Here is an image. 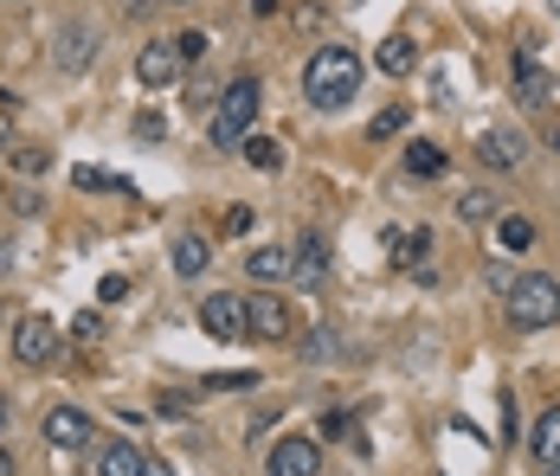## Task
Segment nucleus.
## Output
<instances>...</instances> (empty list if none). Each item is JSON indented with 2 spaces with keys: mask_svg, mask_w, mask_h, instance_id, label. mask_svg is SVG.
<instances>
[{
  "mask_svg": "<svg viewBox=\"0 0 560 476\" xmlns=\"http://www.w3.org/2000/svg\"><path fill=\"white\" fill-rule=\"evenodd\" d=\"M97 476H142V451L129 438H104L97 444Z\"/></svg>",
  "mask_w": 560,
  "mask_h": 476,
  "instance_id": "15",
  "label": "nucleus"
},
{
  "mask_svg": "<svg viewBox=\"0 0 560 476\" xmlns=\"http://www.w3.org/2000/svg\"><path fill=\"white\" fill-rule=\"evenodd\" d=\"M174 46H180V58H207V33H180Z\"/></svg>",
  "mask_w": 560,
  "mask_h": 476,
  "instance_id": "28",
  "label": "nucleus"
},
{
  "mask_svg": "<svg viewBox=\"0 0 560 476\" xmlns=\"http://www.w3.org/2000/svg\"><path fill=\"white\" fill-rule=\"evenodd\" d=\"M509 322L515 328H548V322H560V277H548V270L515 277L509 283Z\"/></svg>",
  "mask_w": 560,
  "mask_h": 476,
  "instance_id": "3",
  "label": "nucleus"
},
{
  "mask_svg": "<svg viewBox=\"0 0 560 476\" xmlns=\"http://www.w3.org/2000/svg\"><path fill=\"white\" fill-rule=\"evenodd\" d=\"M7 419H13V413H7V393H0V431H7Z\"/></svg>",
  "mask_w": 560,
  "mask_h": 476,
  "instance_id": "35",
  "label": "nucleus"
},
{
  "mask_svg": "<svg viewBox=\"0 0 560 476\" xmlns=\"http://www.w3.org/2000/svg\"><path fill=\"white\" fill-rule=\"evenodd\" d=\"M13 212H39V194L33 187H13Z\"/></svg>",
  "mask_w": 560,
  "mask_h": 476,
  "instance_id": "31",
  "label": "nucleus"
},
{
  "mask_svg": "<svg viewBox=\"0 0 560 476\" xmlns=\"http://www.w3.org/2000/svg\"><path fill=\"white\" fill-rule=\"evenodd\" d=\"M97 297H104V303H122V297H129V277H104V290H97Z\"/></svg>",
  "mask_w": 560,
  "mask_h": 476,
  "instance_id": "29",
  "label": "nucleus"
},
{
  "mask_svg": "<svg viewBox=\"0 0 560 476\" xmlns=\"http://www.w3.org/2000/svg\"><path fill=\"white\" fill-rule=\"evenodd\" d=\"M213 265V245L200 232H174V277H200Z\"/></svg>",
  "mask_w": 560,
  "mask_h": 476,
  "instance_id": "16",
  "label": "nucleus"
},
{
  "mask_svg": "<svg viewBox=\"0 0 560 476\" xmlns=\"http://www.w3.org/2000/svg\"><path fill=\"white\" fill-rule=\"evenodd\" d=\"M555 149H560V129H555Z\"/></svg>",
  "mask_w": 560,
  "mask_h": 476,
  "instance_id": "38",
  "label": "nucleus"
},
{
  "mask_svg": "<svg viewBox=\"0 0 560 476\" xmlns=\"http://www.w3.org/2000/svg\"><path fill=\"white\" fill-rule=\"evenodd\" d=\"M258 78H232L220 91V104L207 116V142L213 149H245V136H252V123H258Z\"/></svg>",
  "mask_w": 560,
  "mask_h": 476,
  "instance_id": "2",
  "label": "nucleus"
},
{
  "mask_svg": "<svg viewBox=\"0 0 560 476\" xmlns=\"http://www.w3.org/2000/svg\"><path fill=\"white\" fill-rule=\"evenodd\" d=\"M200 328H207L213 341H245V297L213 290V297L200 303Z\"/></svg>",
  "mask_w": 560,
  "mask_h": 476,
  "instance_id": "7",
  "label": "nucleus"
},
{
  "mask_svg": "<svg viewBox=\"0 0 560 476\" xmlns=\"http://www.w3.org/2000/svg\"><path fill=\"white\" fill-rule=\"evenodd\" d=\"M457 219H464V225H497V194H483V187H470V194L457 200Z\"/></svg>",
  "mask_w": 560,
  "mask_h": 476,
  "instance_id": "19",
  "label": "nucleus"
},
{
  "mask_svg": "<svg viewBox=\"0 0 560 476\" xmlns=\"http://www.w3.org/2000/svg\"><path fill=\"white\" fill-rule=\"evenodd\" d=\"M374 65H381L387 78H406V71L419 65V46H412L406 33H393V39H381V58H374Z\"/></svg>",
  "mask_w": 560,
  "mask_h": 476,
  "instance_id": "17",
  "label": "nucleus"
},
{
  "mask_svg": "<svg viewBox=\"0 0 560 476\" xmlns=\"http://www.w3.org/2000/svg\"><path fill=\"white\" fill-rule=\"evenodd\" d=\"M245 161H252V167H265V174H278V167H283V149L271 142V136H245Z\"/></svg>",
  "mask_w": 560,
  "mask_h": 476,
  "instance_id": "22",
  "label": "nucleus"
},
{
  "mask_svg": "<svg viewBox=\"0 0 560 476\" xmlns=\"http://www.w3.org/2000/svg\"><path fill=\"white\" fill-rule=\"evenodd\" d=\"M65 355V335H58L52 316H20L13 322V361L20 368H52Z\"/></svg>",
  "mask_w": 560,
  "mask_h": 476,
  "instance_id": "4",
  "label": "nucleus"
},
{
  "mask_svg": "<svg viewBox=\"0 0 560 476\" xmlns=\"http://www.w3.org/2000/svg\"><path fill=\"white\" fill-rule=\"evenodd\" d=\"M477 161L497 167V174H515V167L528 161V142H522L515 129H483V136H477Z\"/></svg>",
  "mask_w": 560,
  "mask_h": 476,
  "instance_id": "10",
  "label": "nucleus"
},
{
  "mask_svg": "<svg viewBox=\"0 0 560 476\" xmlns=\"http://www.w3.org/2000/svg\"><path fill=\"white\" fill-rule=\"evenodd\" d=\"M497 245H503V252H528V245H535V225H528V219H509V212H497Z\"/></svg>",
  "mask_w": 560,
  "mask_h": 476,
  "instance_id": "21",
  "label": "nucleus"
},
{
  "mask_svg": "<svg viewBox=\"0 0 560 476\" xmlns=\"http://www.w3.org/2000/svg\"><path fill=\"white\" fill-rule=\"evenodd\" d=\"M238 386H252V373H213L207 380V393H238Z\"/></svg>",
  "mask_w": 560,
  "mask_h": 476,
  "instance_id": "27",
  "label": "nucleus"
},
{
  "mask_svg": "<svg viewBox=\"0 0 560 476\" xmlns=\"http://www.w3.org/2000/svg\"><path fill=\"white\" fill-rule=\"evenodd\" d=\"M245 277L271 290V283H283V277H296V252H283V245H258V252L245 258Z\"/></svg>",
  "mask_w": 560,
  "mask_h": 476,
  "instance_id": "13",
  "label": "nucleus"
},
{
  "mask_svg": "<svg viewBox=\"0 0 560 476\" xmlns=\"http://www.w3.org/2000/svg\"><path fill=\"white\" fill-rule=\"evenodd\" d=\"M290 328L296 322H290V303H283L278 290H252L245 297V335L252 341H290Z\"/></svg>",
  "mask_w": 560,
  "mask_h": 476,
  "instance_id": "5",
  "label": "nucleus"
},
{
  "mask_svg": "<svg viewBox=\"0 0 560 476\" xmlns=\"http://www.w3.org/2000/svg\"><path fill=\"white\" fill-rule=\"evenodd\" d=\"M168 7H187V0H168Z\"/></svg>",
  "mask_w": 560,
  "mask_h": 476,
  "instance_id": "37",
  "label": "nucleus"
},
{
  "mask_svg": "<svg viewBox=\"0 0 560 476\" xmlns=\"http://www.w3.org/2000/svg\"><path fill=\"white\" fill-rule=\"evenodd\" d=\"M329 355H341V335H329V328H316V335L303 341V361H329Z\"/></svg>",
  "mask_w": 560,
  "mask_h": 476,
  "instance_id": "24",
  "label": "nucleus"
},
{
  "mask_svg": "<svg viewBox=\"0 0 560 476\" xmlns=\"http://www.w3.org/2000/svg\"><path fill=\"white\" fill-rule=\"evenodd\" d=\"M46 444H52V451H78V444H91V413H78V406H52V413H46Z\"/></svg>",
  "mask_w": 560,
  "mask_h": 476,
  "instance_id": "11",
  "label": "nucleus"
},
{
  "mask_svg": "<svg viewBox=\"0 0 560 476\" xmlns=\"http://www.w3.org/2000/svg\"><path fill=\"white\" fill-rule=\"evenodd\" d=\"M225 232H232V239H238V232H252V212L232 207V212H225Z\"/></svg>",
  "mask_w": 560,
  "mask_h": 476,
  "instance_id": "30",
  "label": "nucleus"
},
{
  "mask_svg": "<svg viewBox=\"0 0 560 476\" xmlns=\"http://www.w3.org/2000/svg\"><path fill=\"white\" fill-rule=\"evenodd\" d=\"M91 53H97V33H91L84 20H71V26H58V39H52V65L65 71V78H78V71L91 65Z\"/></svg>",
  "mask_w": 560,
  "mask_h": 476,
  "instance_id": "8",
  "label": "nucleus"
},
{
  "mask_svg": "<svg viewBox=\"0 0 560 476\" xmlns=\"http://www.w3.org/2000/svg\"><path fill=\"white\" fill-rule=\"evenodd\" d=\"M535 457L541 464H560V406L541 413V425H535Z\"/></svg>",
  "mask_w": 560,
  "mask_h": 476,
  "instance_id": "20",
  "label": "nucleus"
},
{
  "mask_svg": "<svg viewBox=\"0 0 560 476\" xmlns=\"http://www.w3.org/2000/svg\"><path fill=\"white\" fill-rule=\"evenodd\" d=\"M323 471V444L316 438H303V431H290L271 444V457H265V476H316Z\"/></svg>",
  "mask_w": 560,
  "mask_h": 476,
  "instance_id": "6",
  "label": "nucleus"
},
{
  "mask_svg": "<svg viewBox=\"0 0 560 476\" xmlns=\"http://www.w3.org/2000/svg\"><path fill=\"white\" fill-rule=\"evenodd\" d=\"M548 91H555V84H548V71L535 65V53H515V104L541 109V104H548Z\"/></svg>",
  "mask_w": 560,
  "mask_h": 476,
  "instance_id": "14",
  "label": "nucleus"
},
{
  "mask_svg": "<svg viewBox=\"0 0 560 476\" xmlns=\"http://www.w3.org/2000/svg\"><path fill=\"white\" fill-rule=\"evenodd\" d=\"M71 335H78V341H97V335H104V316H97V310H84V316L71 322Z\"/></svg>",
  "mask_w": 560,
  "mask_h": 476,
  "instance_id": "26",
  "label": "nucleus"
},
{
  "mask_svg": "<svg viewBox=\"0 0 560 476\" xmlns=\"http://www.w3.org/2000/svg\"><path fill=\"white\" fill-rule=\"evenodd\" d=\"M541 476H560V464H541Z\"/></svg>",
  "mask_w": 560,
  "mask_h": 476,
  "instance_id": "36",
  "label": "nucleus"
},
{
  "mask_svg": "<svg viewBox=\"0 0 560 476\" xmlns=\"http://www.w3.org/2000/svg\"><path fill=\"white\" fill-rule=\"evenodd\" d=\"M180 65H187V58H180V46H168V39H149V46L136 53V78H142L149 91H162V84H174V78H180Z\"/></svg>",
  "mask_w": 560,
  "mask_h": 476,
  "instance_id": "9",
  "label": "nucleus"
},
{
  "mask_svg": "<svg viewBox=\"0 0 560 476\" xmlns=\"http://www.w3.org/2000/svg\"><path fill=\"white\" fill-rule=\"evenodd\" d=\"M0 476H13V451L7 444H0Z\"/></svg>",
  "mask_w": 560,
  "mask_h": 476,
  "instance_id": "34",
  "label": "nucleus"
},
{
  "mask_svg": "<svg viewBox=\"0 0 560 476\" xmlns=\"http://www.w3.org/2000/svg\"><path fill=\"white\" fill-rule=\"evenodd\" d=\"M406 174L439 181V174H445V149H439V142H406Z\"/></svg>",
  "mask_w": 560,
  "mask_h": 476,
  "instance_id": "18",
  "label": "nucleus"
},
{
  "mask_svg": "<svg viewBox=\"0 0 560 476\" xmlns=\"http://www.w3.org/2000/svg\"><path fill=\"white\" fill-rule=\"evenodd\" d=\"M290 252H296V283H303V290H316V283L329 277V239H323V232H303Z\"/></svg>",
  "mask_w": 560,
  "mask_h": 476,
  "instance_id": "12",
  "label": "nucleus"
},
{
  "mask_svg": "<svg viewBox=\"0 0 560 476\" xmlns=\"http://www.w3.org/2000/svg\"><path fill=\"white\" fill-rule=\"evenodd\" d=\"M142 476H174V464H162V457H142Z\"/></svg>",
  "mask_w": 560,
  "mask_h": 476,
  "instance_id": "32",
  "label": "nucleus"
},
{
  "mask_svg": "<svg viewBox=\"0 0 560 476\" xmlns=\"http://www.w3.org/2000/svg\"><path fill=\"white\" fill-rule=\"evenodd\" d=\"M399 129H406V104H387L374 123H368V136H374V142H393Z\"/></svg>",
  "mask_w": 560,
  "mask_h": 476,
  "instance_id": "23",
  "label": "nucleus"
},
{
  "mask_svg": "<svg viewBox=\"0 0 560 476\" xmlns=\"http://www.w3.org/2000/svg\"><path fill=\"white\" fill-rule=\"evenodd\" d=\"M7 123H13V97L0 91V136H7Z\"/></svg>",
  "mask_w": 560,
  "mask_h": 476,
  "instance_id": "33",
  "label": "nucleus"
},
{
  "mask_svg": "<svg viewBox=\"0 0 560 476\" xmlns=\"http://www.w3.org/2000/svg\"><path fill=\"white\" fill-rule=\"evenodd\" d=\"M13 167H20V174H39V167H46V149H33V142H20V149H13Z\"/></svg>",
  "mask_w": 560,
  "mask_h": 476,
  "instance_id": "25",
  "label": "nucleus"
},
{
  "mask_svg": "<svg viewBox=\"0 0 560 476\" xmlns=\"http://www.w3.org/2000/svg\"><path fill=\"white\" fill-rule=\"evenodd\" d=\"M361 78H368L361 53H348V46H316V53H310V65H303V104L323 109V116H336V109L354 104Z\"/></svg>",
  "mask_w": 560,
  "mask_h": 476,
  "instance_id": "1",
  "label": "nucleus"
}]
</instances>
